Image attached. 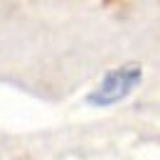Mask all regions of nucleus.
I'll use <instances>...</instances> for the list:
<instances>
[{"mask_svg":"<svg viewBox=\"0 0 160 160\" xmlns=\"http://www.w3.org/2000/svg\"><path fill=\"white\" fill-rule=\"evenodd\" d=\"M143 79V72L138 67H121V69H113L108 72L101 84L96 86V91H91L86 96V103L91 106H113L123 101Z\"/></svg>","mask_w":160,"mask_h":160,"instance_id":"nucleus-1","label":"nucleus"}]
</instances>
